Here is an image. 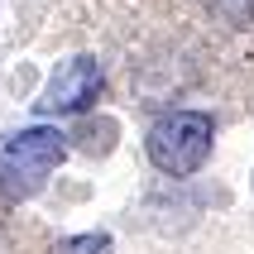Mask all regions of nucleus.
<instances>
[{"instance_id":"nucleus-1","label":"nucleus","mask_w":254,"mask_h":254,"mask_svg":"<svg viewBox=\"0 0 254 254\" xmlns=\"http://www.w3.org/2000/svg\"><path fill=\"white\" fill-rule=\"evenodd\" d=\"M63 158H67V144H63V134L48 129V125H34V129L10 134V139L0 144V197H10V201L34 197Z\"/></svg>"},{"instance_id":"nucleus-2","label":"nucleus","mask_w":254,"mask_h":254,"mask_svg":"<svg viewBox=\"0 0 254 254\" xmlns=\"http://www.w3.org/2000/svg\"><path fill=\"white\" fill-rule=\"evenodd\" d=\"M211 139H216V125L206 111H173L163 120H154L144 144H149L154 168L173 173V178H187L211 158Z\"/></svg>"},{"instance_id":"nucleus-3","label":"nucleus","mask_w":254,"mask_h":254,"mask_svg":"<svg viewBox=\"0 0 254 254\" xmlns=\"http://www.w3.org/2000/svg\"><path fill=\"white\" fill-rule=\"evenodd\" d=\"M101 86H106V72H101L96 58H72V63H63L48 77V86L39 96V111L43 115H77L101 96Z\"/></svg>"},{"instance_id":"nucleus-4","label":"nucleus","mask_w":254,"mask_h":254,"mask_svg":"<svg viewBox=\"0 0 254 254\" xmlns=\"http://www.w3.org/2000/svg\"><path fill=\"white\" fill-rule=\"evenodd\" d=\"M206 10H211L221 24H235V29L254 24V0H206Z\"/></svg>"},{"instance_id":"nucleus-5","label":"nucleus","mask_w":254,"mask_h":254,"mask_svg":"<svg viewBox=\"0 0 254 254\" xmlns=\"http://www.w3.org/2000/svg\"><path fill=\"white\" fill-rule=\"evenodd\" d=\"M111 250V235H82V240H63L58 254H106Z\"/></svg>"}]
</instances>
